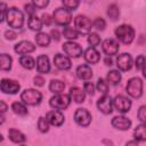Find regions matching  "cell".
<instances>
[{
  "mask_svg": "<svg viewBox=\"0 0 146 146\" xmlns=\"http://www.w3.org/2000/svg\"><path fill=\"white\" fill-rule=\"evenodd\" d=\"M32 3L34 5L36 9H43L49 5V1L48 0H33Z\"/></svg>",
  "mask_w": 146,
  "mask_h": 146,
  "instance_id": "cell-43",
  "label": "cell"
},
{
  "mask_svg": "<svg viewBox=\"0 0 146 146\" xmlns=\"http://www.w3.org/2000/svg\"><path fill=\"white\" fill-rule=\"evenodd\" d=\"M96 89H97L102 95H107V91H108V83H107L104 79L99 78V79L97 80V83H96Z\"/></svg>",
  "mask_w": 146,
  "mask_h": 146,
  "instance_id": "cell-36",
  "label": "cell"
},
{
  "mask_svg": "<svg viewBox=\"0 0 146 146\" xmlns=\"http://www.w3.org/2000/svg\"><path fill=\"white\" fill-rule=\"evenodd\" d=\"M107 16L110 17V19H112L113 22L117 21L120 17V9L117 7V5L112 3L107 7Z\"/></svg>",
  "mask_w": 146,
  "mask_h": 146,
  "instance_id": "cell-33",
  "label": "cell"
},
{
  "mask_svg": "<svg viewBox=\"0 0 146 146\" xmlns=\"http://www.w3.org/2000/svg\"><path fill=\"white\" fill-rule=\"evenodd\" d=\"M64 89H65V83L60 80H51L49 83V91L55 95L63 94Z\"/></svg>",
  "mask_w": 146,
  "mask_h": 146,
  "instance_id": "cell-30",
  "label": "cell"
},
{
  "mask_svg": "<svg viewBox=\"0 0 146 146\" xmlns=\"http://www.w3.org/2000/svg\"><path fill=\"white\" fill-rule=\"evenodd\" d=\"M114 34H115L116 39L120 42H122L123 44H130V43H132V41L135 39L136 32L131 25L121 24L114 30Z\"/></svg>",
  "mask_w": 146,
  "mask_h": 146,
  "instance_id": "cell-1",
  "label": "cell"
},
{
  "mask_svg": "<svg viewBox=\"0 0 146 146\" xmlns=\"http://www.w3.org/2000/svg\"><path fill=\"white\" fill-rule=\"evenodd\" d=\"M137 117H138V120H139L141 123H145V124H146V105H141V106L138 108Z\"/></svg>",
  "mask_w": 146,
  "mask_h": 146,
  "instance_id": "cell-39",
  "label": "cell"
},
{
  "mask_svg": "<svg viewBox=\"0 0 146 146\" xmlns=\"http://www.w3.org/2000/svg\"><path fill=\"white\" fill-rule=\"evenodd\" d=\"M33 81L36 87H43V84H44V78L42 75H35Z\"/></svg>",
  "mask_w": 146,
  "mask_h": 146,
  "instance_id": "cell-46",
  "label": "cell"
},
{
  "mask_svg": "<svg viewBox=\"0 0 146 146\" xmlns=\"http://www.w3.org/2000/svg\"><path fill=\"white\" fill-rule=\"evenodd\" d=\"M0 11H1V15H0V22L2 23L5 19H6V15H7V11H8V7L5 2H0Z\"/></svg>",
  "mask_w": 146,
  "mask_h": 146,
  "instance_id": "cell-44",
  "label": "cell"
},
{
  "mask_svg": "<svg viewBox=\"0 0 146 146\" xmlns=\"http://www.w3.org/2000/svg\"><path fill=\"white\" fill-rule=\"evenodd\" d=\"M113 105H114V108L119 112V113H128L132 106V102L129 97L127 96H123V95H117L114 97L113 99Z\"/></svg>",
  "mask_w": 146,
  "mask_h": 146,
  "instance_id": "cell-8",
  "label": "cell"
},
{
  "mask_svg": "<svg viewBox=\"0 0 146 146\" xmlns=\"http://www.w3.org/2000/svg\"><path fill=\"white\" fill-rule=\"evenodd\" d=\"M21 100L25 104V105H30V106H35L39 105L42 100V94L33 88H29L25 89L21 92Z\"/></svg>",
  "mask_w": 146,
  "mask_h": 146,
  "instance_id": "cell-3",
  "label": "cell"
},
{
  "mask_svg": "<svg viewBox=\"0 0 146 146\" xmlns=\"http://www.w3.org/2000/svg\"><path fill=\"white\" fill-rule=\"evenodd\" d=\"M62 3L64 6V8H66L70 11H72V10H75L79 7L80 1L79 0H63Z\"/></svg>",
  "mask_w": 146,
  "mask_h": 146,
  "instance_id": "cell-37",
  "label": "cell"
},
{
  "mask_svg": "<svg viewBox=\"0 0 146 146\" xmlns=\"http://www.w3.org/2000/svg\"><path fill=\"white\" fill-rule=\"evenodd\" d=\"M46 119L54 127H60L64 123V121H65L64 114L62 113V111H58V110H51V111H49L47 113V115H46Z\"/></svg>",
  "mask_w": 146,
  "mask_h": 146,
  "instance_id": "cell-17",
  "label": "cell"
},
{
  "mask_svg": "<svg viewBox=\"0 0 146 146\" xmlns=\"http://www.w3.org/2000/svg\"><path fill=\"white\" fill-rule=\"evenodd\" d=\"M68 95H70L71 99L74 100L76 104H81L86 99V92H84V90H82L79 87H71Z\"/></svg>",
  "mask_w": 146,
  "mask_h": 146,
  "instance_id": "cell-22",
  "label": "cell"
},
{
  "mask_svg": "<svg viewBox=\"0 0 146 146\" xmlns=\"http://www.w3.org/2000/svg\"><path fill=\"white\" fill-rule=\"evenodd\" d=\"M92 24H94V27H96V29L99 30V31H104L105 27H106V22H105V19L102 18V17H97V18L92 22Z\"/></svg>",
  "mask_w": 146,
  "mask_h": 146,
  "instance_id": "cell-38",
  "label": "cell"
},
{
  "mask_svg": "<svg viewBox=\"0 0 146 146\" xmlns=\"http://www.w3.org/2000/svg\"><path fill=\"white\" fill-rule=\"evenodd\" d=\"M8 137L15 144H22V143H24L26 140V136L22 131L17 130L15 128H11V129L8 130Z\"/></svg>",
  "mask_w": 146,
  "mask_h": 146,
  "instance_id": "cell-23",
  "label": "cell"
},
{
  "mask_svg": "<svg viewBox=\"0 0 146 146\" xmlns=\"http://www.w3.org/2000/svg\"><path fill=\"white\" fill-rule=\"evenodd\" d=\"M96 106L98 108L99 112H102L105 115H108L113 112V98L110 95H103L102 97H99V99L96 103Z\"/></svg>",
  "mask_w": 146,
  "mask_h": 146,
  "instance_id": "cell-11",
  "label": "cell"
},
{
  "mask_svg": "<svg viewBox=\"0 0 146 146\" xmlns=\"http://www.w3.org/2000/svg\"><path fill=\"white\" fill-rule=\"evenodd\" d=\"M63 35H64L65 39H67V41H73V40H75V39L79 38L80 33L75 29H73V27L65 26L63 29Z\"/></svg>",
  "mask_w": 146,
  "mask_h": 146,
  "instance_id": "cell-32",
  "label": "cell"
},
{
  "mask_svg": "<svg viewBox=\"0 0 146 146\" xmlns=\"http://www.w3.org/2000/svg\"><path fill=\"white\" fill-rule=\"evenodd\" d=\"M0 106H1V107H0L1 114H5V113H6V111L8 110V105L5 103V100H1V102H0Z\"/></svg>",
  "mask_w": 146,
  "mask_h": 146,
  "instance_id": "cell-49",
  "label": "cell"
},
{
  "mask_svg": "<svg viewBox=\"0 0 146 146\" xmlns=\"http://www.w3.org/2000/svg\"><path fill=\"white\" fill-rule=\"evenodd\" d=\"M22 146H26V145H22Z\"/></svg>",
  "mask_w": 146,
  "mask_h": 146,
  "instance_id": "cell-53",
  "label": "cell"
},
{
  "mask_svg": "<svg viewBox=\"0 0 146 146\" xmlns=\"http://www.w3.org/2000/svg\"><path fill=\"white\" fill-rule=\"evenodd\" d=\"M36 72L41 74H47L50 72V60L47 55H39L36 58Z\"/></svg>",
  "mask_w": 146,
  "mask_h": 146,
  "instance_id": "cell-19",
  "label": "cell"
},
{
  "mask_svg": "<svg viewBox=\"0 0 146 146\" xmlns=\"http://www.w3.org/2000/svg\"><path fill=\"white\" fill-rule=\"evenodd\" d=\"M49 125H50V123L48 122V120H47L46 117H43V116H40V117H39L36 127H38V130H39L40 132H42V133L48 132V131H49Z\"/></svg>",
  "mask_w": 146,
  "mask_h": 146,
  "instance_id": "cell-34",
  "label": "cell"
},
{
  "mask_svg": "<svg viewBox=\"0 0 146 146\" xmlns=\"http://www.w3.org/2000/svg\"><path fill=\"white\" fill-rule=\"evenodd\" d=\"M119 49H120L119 42L115 41L114 39H105L102 42V50L108 57H112V56L116 55L119 52Z\"/></svg>",
  "mask_w": 146,
  "mask_h": 146,
  "instance_id": "cell-14",
  "label": "cell"
},
{
  "mask_svg": "<svg viewBox=\"0 0 146 146\" xmlns=\"http://www.w3.org/2000/svg\"><path fill=\"white\" fill-rule=\"evenodd\" d=\"M62 49L64 50V52L66 54V56L72 57V58H79L80 56H82V47L74 42V41H66L63 43Z\"/></svg>",
  "mask_w": 146,
  "mask_h": 146,
  "instance_id": "cell-10",
  "label": "cell"
},
{
  "mask_svg": "<svg viewBox=\"0 0 146 146\" xmlns=\"http://www.w3.org/2000/svg\"><path fill=\"white\" fill-rule=\"evenodd\" d=\"M11 110L15 114H17L18 116H26L29 114L27 107L25 106V104L23 102H14L11 104Z\"/></svg>",
  "mask_w": 146,
  "mask_h": 146,
  "instance_id": "cell-29",
  "label": "cell"
},
{
  "mask_svg": "<svg viewBox=\"0 0 146 146\" xmlns=\"http://www.w3.org/2000/svg\"><path fill=\"white\" fill-rule=\"evenodd\" d=\"M145 63H146V57H145L144 55L137 56V58H136V60H135L136 70H140V71H141V68H143V66H144Z\"/></svg>",
  "mask_w": 146,
  "mask_h": 146,
  "instance_id": "cell-41",
  "label": "cell"
},
{
  "mask_svg": "<svg viewBox=\"0 0 146 146\" xmlns=\"http://www.w3.org/2000/svg\"><path fill=\"white\" fill-rule=\"evenodd\" d=\"M6 21L9 27H13L15 30H21L24 25V14L16 7L8 8Z\"/></svg>",
  "mask_w": 146,
  "mask_h": 146,
  "instance_id": "cell-2",
  "label": "cell"
},
{
  "mask_svg": "<svg viewBox=\"0 0 146 146\" xmlns=\"http://www.w3.org/2000/svg\"><path fill=\"white\" fill-rule=\"evenodd\" d=\"M35 50V46L33 42L29 41V40H22L19 42H17L15 46H14V51L21 56H24V55H29L31 52H33Z\"/></svg>",
  "mask_w": 146,
  "mask_h": 146,
  "instance_id": "cell-15",
  "label": "cell"
},
{
  "mask_svg": "<svg viewBox=\"0 0 146 146\" xmlns=\"http://www.w3.org/2000/svg\"><path fill=\"white\" fill-rule=\"evenodd\" d=\"M54 64L58 70H62V71H67L72 67L71 58L62 54H56L54 56Z\"/></svg>",
  "mask_w": 146,
  "mask_h": 146,
  "instance_id": "cell-18",
  "label": "cell"
},
{
  "mask_svg": "<svg viewBox=\"0 0 146 146\" xmlns=\"http://www.w3.org/2000/svg\"><path fill=\"white\" fill-rule=\"evenodd\" d=\"M71 97L70 95H66V94H58V95H55L52 96L50 99H49V105L51 108L54 110H58V111H63V110H66L70 104H71Z\"/></svg>",
  "mask_w": 146,
  "mask_h": 146,
  "instance_id": "cell-6",
  "label": "cell"
},
{
  "mask_svg": "<svg viewBox=\"0 0 146 146\" xmlns=\"http://www.w3.org/2000/svg\"><path fill=\"white\" fill-rule=\"evenodd\" d=\"M88 43L90 44V47H92V48H96L97 46H99L100 44V36L97 34V33H95V32H91V33H89L88 34Z\"/></svg>",
  "mask_w": 146,
  "mask_h": 146,
  "instance_id": "cell-35",
  "label": "cell"
},
{
  "mask_svg": "<svg viewBox=\"0 0 146 146\" xmlns=\"http://www.w3.org/2000/svg\"><path fill=\"white\" fill-rule=\"evenodd\" d=\"M75 74L76 76L80 79V80H84V81H89L91 78H92V70L91 67L88 65V64H82V65H79L76 67V71H75Z\"/></svg>",
  "mask_w": 146,
  "mask_h": 146,
  "instance_id": "cell-21",
  "label": "cell"
},
{
  "mask_svg": "<svg viewBox=\"0 0 146 146\" xmlns=\"http://www.w3.org/2000/svg\"><path fill=\"white\" fill-rule=\"evenodd\" d=\"M141 72H143V76L146 79V63L144 64V66H143V68H141Z\"/></svg>",
  "mask_w": 146,
  "mask_h": 146,
  "instance_id": "cell-52",
  "label": "cell"
},
{
  "mask_svg": "<svg viewBox=\"0 0 146 146\" xmlns=\"http://www.w3.org/2000/svg\"><path fill=\"white\" fill-rule=\"evenodd\" d=\"M74 121L78 125L86 128L91 123L92 116L90 114V112L87 108H76V111L74 112Z\"/></svg>",
  "mask_w": 146,
  "mask_h": 146,
  "instance_id": "cell-9",
  "label": "cell"
},
{
  "mask_svg": "<svg viewBox=\"0 0 146 146\" xmlns=\"http://www.w3.org/2000/svg\"><path fill=\"white\" fill-rule=\"evenodd\" d=\"M111 124L113 128L117 129V130H121V131H127L131 128L132 125V122L130 119H128L127 116L124 115H117V116H114L111 121Z\"/></svg>",
  "mask_w": 146,
  "mask_h": 146,
  "instance_id": "cell-16",
  "label": "cell"
},
{
  "mask_svg": "<svg viewBox=\"0 0 146 146\" xmlns=\"http://www.w3.org/2000/svg\"><path fill=\"white\" fill-rule=\"evenodd\" d=\"M116 66H117V70L119 71H122V72H127V71H130L132 65H133V60H132V57L130 54L128 52H123V54H120L117 57H116Z\"/></svg>",
  "mask_w": 146,
  "mask_h": 146,
  "instance_id": "cell-13",
  "label": "cell"
},
{
  "mask_svg": "<svg viewBox=\"0 0 146 146\" xmlns=\"http://www.w3.org/2000/svg\"><path fill=\"white\" fill-rule=\"evenodd\" d=\"M34 40H35V43L38 46H40V47H48L50 44L51 36L49 34H47L46 32H39V33L35 34Z\"/></svg>",
  "mask_w": 146,
  "mask_h": 146,
  "instance_id": "cell-26",
  "label": "cell"
},
{
  "mask_svg": "<svg viewBox=\"0 0 146 146\" xmlns=\"http://www.w3.org/2000/svg\"><path fill=\"white\" fill-rule=\"evenodd\" d=\"M74 26H75V30L80 34H89V33H91V29H92L94 24L87 16L78 15L74 18Z\"/></svg>",
  "mask_w": 146,
  "mask_h": 146,
  "instance_id": "cell-7",
  "label": "cell"
},
{
  "mask_svg": "<svg viewBox=\"0 0 146 146\" xmlns=\"http://www.w3.org/2000/svg\"><path fill=\"white\" fill-rule=\"evenodd\" d=\"M19 64L22 67H24L25 70H32L35 67L36 65V62L34 60V58L30 55H24V56H21L19 59H18Z\"/></svg>",
  "mask_w": 146,
  "mask_h": 146,
  "instance_id": "cell-28",
  "label": "cell"
},
{
  "mask_svg": "<svg viewBox=\"0 0 146 146\" xmlns=\"http://www.w3.org/2000/svg\"><path fill=\"white\" fill-rule=\"evenodd\" d=\"M13 64V58L8 54H1L0 55V68L1 71H10Z\"/></svg>",
  "mask_w": 146,
  "mask_h": 146,
  "instance_id": "cell-31",
  "label": "cell"
},
{
  "mask_svg": "<svg viewBox=\"0 0 146 146\" xmlns=\"http://www.w3.org/2000/svg\"><path fill=\"white\" fill-rule=\"evenodd\" d=\"M133 138L138 143L139 141H146V124L145 123H140L135 128Z\"/></svg>",
  "mask_w": 146,
  "mask_h": 146,
  "instance_id": "cell-27",
  "label": "cell"
},
{
  "mask_svg": "<svg viewBox=\"0 0 146 146\" xmlns=\"http://www.w3.org/2000/svg\"><path fill=\"white\" fill-rule=\"evenodd\" d=\"M41 19H42V23L46 25V26H49V25H51V23L54 22V19H52V16H50L49 14H47V13H43L42 14V16H41Z\"/></svg>",
  "mask_w": 146,
  "mask_h": 146,
  "instance_id": "cell-45",
  "label": "cell"
},
{
  "mask_svg": "<svg viewBox=\"0 0 146 146\" xmlns=\"http://www.w3.org/2000/svg\"><path fill=\"white\" fill-rule=\"evenodd\" d=\"M27 26H29L30 30L39 33L42 30L43 23H42V19L40 17H38L36 15H34V16H30L29 17V19H27Z\"/></svg>",
  "mask_w": 146,
  "mask_h": 146,
  "instance_id": "cell-24",
  "label": "cell"
},
{
  "mask_svg": "<svg viewBox=\"0 0 146 146\" xmlns=\"http://www.w3.org/2000/svg\"><path fill=\"white\" fill-rule=\"evenodd\" d=\"M104 64L107 65V66H111V65H113V59H112L111 57L106 56V57L104 58Z\"/></svg>",
  "mask_w": 146,
  "mask_h": 146,
  "instance_id": "cell-50",
  "label": "cell"
},
{
  "mask_svg": "<svg viewBox=\"0 0 146 146\" xmlns=\"http://www.w3.org/2000/svg\"><path fill=\"white\" fill-rule=\"evenodd\" d=\"M125 146H138V141L137 140H129L127 144H125Z\"/></svg>",
  "mask_w": 146,
  "mask_h": 146,
  "instance_id": "cell-51",
  "label": "cell"
},
{
  "mask_svg": "<svg viewBox=\"0 0 146 146\" xmlns=\"http://www.w3.org/2000/svg\"><path fill=\"white\" fill-rule=\"evenodd\" d=\"M24 8H25V13L29 15V17H30V16H34L35 13H36V8L34 7V5H33L32 2L26 3V5L24 6Z\"/></svg>",
  "mask_w": 146,
  "mask_h": 146,
  "instance_id": "cell-42",
  "label": "cell"
},
{
  "mask_svg": "<svg viewBox=\"0 0 146 146\" xmlns=\"http://www.w3.org/2000/svg\"><path fill=\"white\" fill-rule=\"evenodd\" d=\"M0 89L3 94H8V95H15L21 89V84L11 79H7L3 78L0 81Z\"/></svg>",
  "mask_w": 146,
  "mask_h": 146,
  "instance_id": "cell-12",
  "label": "cell"
},
{
  "mask_svg": "<svg viewBox=\"0 0 146 146\" xmlns=\"http://www.w3.org/2000/svg\"><path fill=\"white\" fill-rule=\"evenodd\" d=\"M121 79H122V75L119 70H111L107 72V75H106L107 83H110L112 86H116L121 82Z\"/></svg>",
  "mask_w": 146,
  "mask_h": 146,
  "instance_id": "cell-25",
  "label": "cell"
},
{
  "mask_svg": "<svg viewBox=\"0 0 146 146\" xmlns=\"http://www.w3.org/2000/svg\"><path fill=\"white\" fill-rule=\"evenodd\" d=\"M52 19L59 26H68V24L72 22V13L64 7H59L54 10Z\"/></svg>",
  "mask_w": 146,
  "mask_h": 146,
  "instance_id": "cell-5",
  "label": "cell"
},
{
  "mask_svg": "<svg viewBox=\"0 0 146 146\" xmlns=\"http://www.w3.org/2000/svg\"><path fill=\"white\" fill-rule=\"evenodd\" d=\"M143 87H144L143 80L138 76H133L128 80L125 90L131 98H140L143 95Z\"/></svg>",
  "mask_w": 146,
  "mask_h": 146,
  "instance_id": "cell-4",
  "label": "cell"
},
{
  "mask_svg": "<svg viewBox=\"0 0 146 146\" xmlns=\"http://www.w3.org/2000/svg\"><path fill=\"white\" fill-rule=\"evenodd\" d=\"M16 36H17V34H16V32L13 31V30H7V31L5 32V38H6L7 40H15Z\"/></svg>",
  "mask_w": 146,
  "mask_h": 146,
  "instance_id": "cell-47",
  "label": "cell"
},
{
  "mask_svg": "<svg viewBox=\"0 0 146 146\" xmlns=\"http://www.w3.org/2000/svg\"><path fill=\"white\" fill-rule=\"evenodd\" d=\"M95 88H96L95 84L92 82H90V81H86L83 83V90H84V92L88 94V95H90V96H92L95 94Z\"/></svg>",
  "mask_w": 146,
  "mask_h": 146,
  "instance_id": "cell-40",
  "label": "cell"
},
{
  "mask_svg": "<svg viewBox=\"0 0 146 146\" xmlns=\"http://www.w3.org/2000/svg\"><path fill=\"white\" fill-rule=\"evenodd\" d=\"M50 36H51V39L54 41H59L60 40V33H59V31L57 29H52L50 31Z\"/></svg>",
  "mask_w": 146,
  "mask_h": 146,
  "instance_id": "cell-48",
  "label": "cell"
},
{
  "mask_svg": "<svg viewBox=\"0 0 146 146\" xmlns=\"http://www.w3.org/2000/svg\"><path fill=\"white\" fill-rule=\"evenodd\" d=\"M83 58L88 64H97L100 60V54L96 48L89 47L84 50Z\"/></svg>",
  "mask_w": 146,
  "mask_h": 146,
  "instance_id": "cell-20",
  "label": "cell"
}]
</instances>
